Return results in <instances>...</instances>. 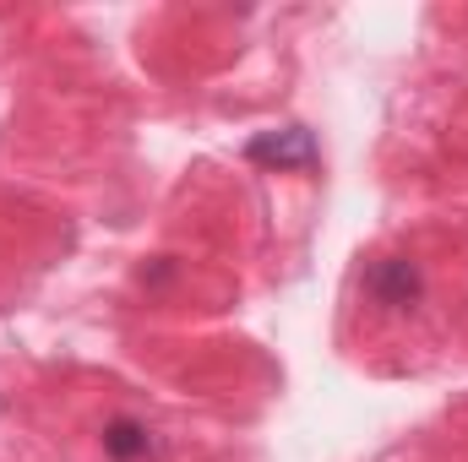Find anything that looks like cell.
<instances>
[{"label":"cell","instance_id":"obj_1","mask_svg":"<svg viewBox=\"0 0 468 462\" xmlns=\"http://www.w3.org/2000/svg\"><path fill=\"white\" fill-rule=\"evenodd\" d=\"M420 289H425V278H420V261H409V256H381L365 267V294L381 310H414Z\"/></svg>","mask_w":468,"mask_h":462},{"label":"cell","instance_id":"obj_2","mask_svg":"<svg viewBox=\"0 0 468 462\" xmlns=\"http://www.w3.org/2000/svg\"><path fill=\"white\" fill-rule=\"evenodd\" d=\"M245 158L261 163V169H311V163L322 158V147H316V131H305V125H283V131H261V136H250V142H245Z\"/></svg>","mask_w":468,"mask_h":462},{"label":"cell","instance_id":"obj_3","mask_svg":"<svg viewBox=\"0 0 468 462\" xmlns=\"http://www.w3.org/2000/svg\"><path fill=\"white\" fill-rule=\"evenodd\" d=\"M104 452L115 462H142V457H153L158 446H153V430H147V425L115 419V425H104Z\"/></svg>","mask_w":468,"mask_h":462}]
</instances>
